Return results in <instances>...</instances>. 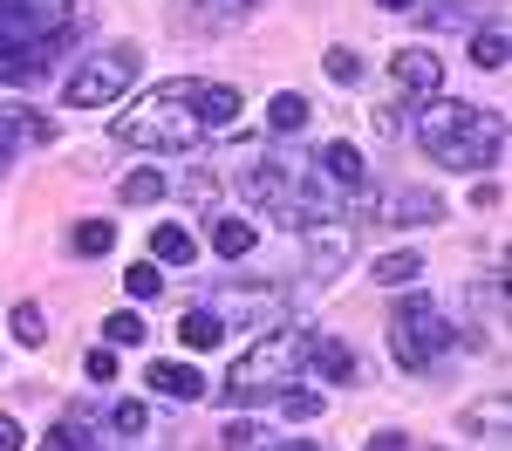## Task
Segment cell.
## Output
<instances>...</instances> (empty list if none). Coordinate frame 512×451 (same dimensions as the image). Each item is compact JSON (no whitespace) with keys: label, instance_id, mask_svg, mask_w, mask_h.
I'll return each mask as SVG.
<instances>
[{"label":"cell","instance_id":"10","mask_svg":"<svg viewBox=\"0 0 512 451\" xmlns=\"http://www.w3.org/2000/svg\"><path fill=\"white\" fill-rule=\"evenodd\" d=\"M55 137V123L41 117V110H28V103H0V171L14 158H28V151H41Z\"/></svg>","mask_w":512,"mask_h":451},{"label":"cell","instance_id":"8","mask_svg":"<svg viewBox=\"0 0 512 451\" xmlns=\"http://www.w3.org/2000/svg\"><path fill=\"white\" fill-rule=\"evenodd\" d=\"M301 240H308V281H342V267L355 260L349 219H315V226H301Z\"/></svg>","mask_w":512,"mask_h":451},{"label":"cell","instance_id":"28","mask_svg":"<svg viewBox=\"0 0 512 451\" xmlns=\"http://www.w3.org/2000/svg\"><path fill=\"white\" fill-rule=\"evenodd\" d=\"M478 14H485L478 0H437V7H424V21H431V28H458V35H472Z\"/></svg>","mask_w":512,"mask_h":451},{"label":"cell","instance_id":"31","mask_svg":"<svg viewBox=\"0 0 512 451\" xmlns=\"http://www.w3.org/2000/svg\"><path fill=\"white\" fill-rule=\"evenodd\" d=\"M219 451H280V438H267L260 424H226V438H219Z\"/></svg>","mask_w":512,"mask_h":451},{"label":"cell","instance_id":"34","mask_svg":"<svg viewBox=\"0 0 512 451\" xmlns=\"http://www.w3.org/2000/svg\"><path fill=\"white\" fill-rule=\"evenodd\" d=\"M321 62H328V82H342V89H349V82H362V55H355V48H328Z\"/></svg>","mask_w":512,"mask_h":451},{"label":"cell","instance_id":"22","mask_svg":"<svg viewBox=\"0 0 512 451\" xmlns=\"http://www.w3.org/2000/svg\"><path fill=\"white\" fill-rule=\"evenodd\" d=\"M110 246H117V226L110 219H76L69 226V253H82V260H103Z\"/></svg>","mask_w":512,"mask_h":451},{"label":"cell","instance_id":"2","mask_svg":"<svg viewBox=\"0 0 512 451\" xmlns=\"http://www.w3.org/2000/svg\"><path fill=\"white\" fill-rule=\"evenodd\" d=\"M117 144L130 151H198L205 144V123H198V82H158V89H144L117 123Z\"/></svg>","mask_w":512,"mask_h":451},{"label":"cell","instance_id":"6","mask_svg":"<svg viewBox=\"0 0 512 451\" xmlns=\"http://www.w3.org/2000/svg\"><path fill=\"white\" fill-rule=\"evenodd\" d=\"M137 69H144V55H137V48H123V41H117V48H96L76 76L62 82V103H69V110H110V103L130 96Z\"/></svg>","mask_w":512,"mask_h":451},{"label":"cell","instance_id":"7","mask_svg":"<svg viewBox=\"0 0 512 451\" xmlns=\"http://www.w3.org/2000/svg\"><path fill=\"white\" fill-rule=\"evenodd\" d=\"M219 322H226V335H267V328H287V294H274V287H226L219 301H205Z\"/></svg>","mask_w":512,"mask_h":451},{"label":"cell","instance_id":"33","mask_svg":"<svg viewBox=\"0 0 512 451\" xmlns=\"http://www.w3.org/2000/svg\"><path fill=\"white\" fill-rule=\"evenodd\" d=\"M117 199H123V205H158V199H164V178H158V171H130Z\"/></svg>","mask_w":512,"mask_h":451},{"label":"cell","instance_id":"32","mask_svg":"<svg viewBox=\"0 0 512 451\" xmlns=\"http://www.w3.org/2000/svg\"><path fill=\"white\" fill-rule=\"evenodd\" d=\"M110 431H117V438H144V431H151V410L137 404V397H123V404L110 410Z\"/></svg>","mask_w":512,"mask_h":451},{"label":"cell","instance_id":"11","mask_svg":"<svg viewBox=\"0 0 512 451\" xmlns=\"http://www.w3.org/2000/svg\"><path fill=\"white\" fill-rule=\"evenodd\" d=\"M301 369H308V376H321V383H355V376H369V369L349 356V342H342V335H315V328H308Z\"/></svg>","mask_w":512,"mask_h":451},{"label":"cell","instance_id":"24","mask_svg":"<svg viewBox=\"0 0 512 451\" xmlns=\"http://www.w3.org/2000/svg\"><path fill=\"white\" fill-rule=\"evenodd\" d=\"M89 445H96V438H89V404H76L48 438H41V451H89Z\"/></svg>","mask_w":512,"mask_h":451},{"label":"cell","instance_id":"16","mask_svg":"<svg viewBox=\"0 0 512 451\" xmlns=\"http://www.w3.org/2000/svg\"><path fill=\"white\" fill-rule=\"evenodd\" d=\"M465 431H472L478 445H512V397H478L472 410H465Z\"/></svg>","mask_w":512,"mask_h":451},{"label":"cell","instance_id":"29","mask_svg":"<svg viewBox=\"0 0 512 451\" xmlns=\"http://www.w3.org/2000/svg\"><path fill=\"white\" fill-rule=\"evenodd\" d=\"M123 294H130V301H158L164 294V267L158 260H130V267H123Z\"/></svg>","mask_w":512,"mask_h":451},{"label":"cell","instance_id":"3","mask_svg":"<svg viewBox=\"0 0 512 451\" xmlns=\"http://www.w3.org/2000/svg\"><path fill=\"white\" fill-rule=\"evenodd\" d=\"M301 349H308V328H267V335H253V349L226 376V404H267L274 390L301 383Z\"/></svg>","mask_w":512,"mask_h":451},{"label":"cell","instance_id":"17","mask_svg":"<svg viewBox=\"0 0 512 451\" xmlns=\"http://www.w3.org/2000/svg\"><path fill=\"white\" fill-rule=\"evenodd\" d=\"M219 342H226V322H219L212 308H185V315H178V349H185V356H205V349H219Z\"/></svg>","mask_w":512,"mask_h":451},{"label":"cell","instance_id":"9","mask_svg":"<svg viewBox=\"0 0 512 451\" xmlns=\"http://www.w3.org/2000/svg\"><path fill=\"white\" fill-rule=\"evenodd\" d=\"M362 212H376L383 226H437L444 219V199L431 185H390V192H369Z\"/></svg>","mask_w":512,"mask_h":451},{"label":"cell","instance_id":"37","mask_svg":"<svg viewBox=\"0 0 512 451\" xmlns=\"http://www.w3.org/2000/svg\"><path fill=\"white\" fill-rule=\"evenodd\" d=\"M362 451H410V438H403V431H369Z\"/></svg>","mask_w":512,"mask_h":451},{"label":"cell","instance_id":"26","mask_svg":"<svg viewBox=\"0 0 512 451\" xmlns=\"http://www.w3.org/2000/svg\"><path fill=\"white\" fill-rule=\"evenodd\" d=\"M308 117H315V110H308V96H294V89H280L274 103H267V123H274L280 137H294V130H308Z\"/></svg>","mask_w":512,"mask_h":451},{"label":"cell","instance_id":"4","mask_svg":"<svg viewBox=\"0 0 512 451\" xmlns=\"http://www.w3.org/2000/svg\"><path fill=\"white\" fill-rule=\"evenodd\" d=\"M82 0H0V48H41L62 55L82 28Z\"/></svg>","mask_w":512,"mask_h":451},{"label":"cell","instance_id":"30","mask_svg":"<svg viewBox=\"0 0 512 451\" xmlns=\"http://www.w3.org/2000/svg\"><path fill=\"white\" fill-rule=\"evenodd\" d=\"M144 335H151V328H144V315H137V308H123V315H110V322H103V342H110V349H144Z\"/></svg>","mask_w":512,"mask_h":451},{"label":"cell","instance_id":"25","mask_svg":"<svg viewBox=\"0 0 512 451\" xmlns=\"http://www.w3.org/2000/svg\"><path fill=\"white\" fill-rule=\"evenodd\" d=\"M267 404H280V417H294V424H315L321 417V390L315 383H287V390H274Z\"/></svg>","mask_w":512,"mask_h":451},{"label":"cell","instance_id":"27","mask_svg":"<svg viewBox=\"0 0 512 451\" xmlns=\"http://www.w3.org/2000/svg\"><path fill=\"white\" fill-rule=\"evenodd\" d=\"M7 335H14L21 349H41V342H48V315H41L35 301H14V315H7Z\"/></svg>","mask_w":512,"mask_h":451},{"label":"cell","instance_id":"1","mask_svg":"<svg viewBox=\"0 0 512 451\" xmlns=\"http://www.w3.org/2000/svg\"><path fill=\"white\" fill-rule=\"evenodd\" d=\"M417 144L444 171H492L499 164V144H506V123L492 117V110L431 96V103H417Z\"/></svg>","mask_w":512,"mask_h":451},{"label":"cell","instance_id":"14","mask_svg":"<svg viewBox=\"0 0 512 451\" xmlns=\"http://www.w3.org/2000/svg\"><path fill=\"white\" fill-rule=\"evenodd\" d=\"M321 171H328V185H342V192H355V199H369V158L355 151L349 137H328V144H321Z\"/></svg>","mask_w":512,"mask_h":451},{"label":"cell","instance_id":"21","mask_svg":"<svg viewBox=\"0 0 512 451\" xmlns=\"http://www.w3.org/2000/svg\"><path fill=\"white\" fill-rule=\"evenodd\" d=\"M253 240H260L253 219H212V253H219V260H246Z\"/></svg>","mask_w":512,"mask_h":451},{"label":"cell","instance_id":"15","mask_svg":"<svg viewBox=\"0 0 512 451\" xmlns=\"http://www.w3.org/2000/svg\"><path fill=\"white\" fill-rule=\"evenodd\" d=\"M239 89L233 82H198V123H205V137H226V130H239Z\"/></svg>","mask_w":512,"mask_h":451},{"label":"cell","instance_id":"23","mask_svg":"<svg viewBox=\"0 0 512 451\" xmlns=\"http://www.w3.org/2000/svg\"><path fill=\"white\" fill-rule=\"evenodd\" d=\"M253 7L260 0H192V14H198V28H239V21H253Z\"/></svg>","mask_w":512,"mask_h":451},{"label":"cell","instance_id":"13","mask_svg":"<svg viewBox=\"0 0 512 451\" xmlns=\"http://www.w3.org/2000/svg\"><path fill=\"white\" fill-rule=\"evenodd\" d=\"M396 89L403 96H417V103H431V96H444V62H437L431 48H396Z\"/></svg>","mask_w":512,"mask_h":451},{"label":"cell","instance_id":"36","mask_svg":"<svg viewBox=\"0 0 512 451\" xmlns=\"http://www.w3.org/2000/svg\"><path fill=\"white\" fill-rule=\"evenodd\" d=\"M185 199H192V205H212V199H219V178H212V171H192V178H185Z\"/></svg>","mask_w":512,"mask_h":451},{"label":"cell","instance_id":"5","mask_svg":"<svg viewBox=\"0 0 512 451\" xmlns=\"http://www.w3.org/2000/svg\"><path fill=\"white\" fill-rule=\"evenodd\" d=\"M458 335L465 328H451L444 315H437V301H396L390 308V356L396 369H437L451 349H458Z\"/></svg>","mask_w":512,"mask_h":451},{"label":"cell","instance_id":"39","mask_svg":"<svg viewBox=\"0 0 512 451\" xmlns=\"http://www.w3.org/2000/svg\"><path fill=\"white\" fill-rule=\"evenodd\" d=\"M383 14H417V0H376Z\"/></svg>","mask_w":512,"mask_h":451},{"label":"cell","instance_id":"40","mask_svg":"<svg viewBox=\"0 0 512 451\" xmlns=\"http://www.w3.org/2000/svg\"><path fill=\"white\" fill-rule=\"evenodd\" d=\"M280 451H321V445H308V438H301V445H280Z\"/></svg>","mask_w":512,"mask_h":451},{"label":"cell","instance_id":"38","mask_svg":"<svg viewBox=\"0 0 512 451\" xmlns=\"http://www.w3.org/2000/svg\"><path fill=\"white\" fill-rule=\"evenodd\" d=\"M21 445H28V431H21V424L0 410V451H21Z\"/></svg>","mask_w":512,"mask_h":451},{"label":"cell","instance_id":"12","mask_svg":"<svg viewBox=\"0 0 512 451\" xmlns=\"http://www.w3.org/2000/svg\"><path fill=\"white\" fill-rule=\"evenodd\" d=\"M144 383L158 390V397H171V404H198L212 383H205V369L198 363H178V356H158V363H144Z\"/></svg>","mask_w":512,"mask_h":451},{"label":"cell","instance_id":"35","mask_svg":"<svg viewBox=\"0 0 512 451\" xmlns=\"http://www.w3.org/2000/svg\"><path fill=\"white\" fill-rule=\"evenodd\" d=\"M82 369H89V383H117V349H110V342H96V349L82 356Z\"/></svg>","mask_w":512,"mask_h":451},{"label":"cell","instance_id":"20","mask_svg":"<svg viewBox=\"0 0 512 451\" xmlns=\"http://www.w3.org/2000/svg\"><path fill=\"white\" fill-rule=\"evenodd\" d=\"M151 260H158V267H185V260H198V233L192 226H158V233H151Z\"/></svg>","mask_w":512,"mask_h":451},{"label":"cell","instance_id":"19","mask_svg":"<svg viewBox=\"0 0 512 451\" xmlns=\"http://www.w3.org/2000/svg\"><path fill=\"white\" fill-rule=\"evenodd\" d=\"M472 69H492V76H499V69H506L512 62V48H506V28H499V21H478L472 35Z\"/></svg>","mask_w":512,"mask_h":451},{"label":"cell","instance_id":"18","mask_svg":"<svg viewBox=\"0 0 512 451\" xmlns=\"http://www.w3.org/2000/svg\"><path fill=\"white\" fill-rule=\"evenodd\" d=\"M369 281H376V287H410V281H424V253H417V246L376 253V260H369Z\"/></svg>","mask_w":512,"mask_h":451}]
</instances>
